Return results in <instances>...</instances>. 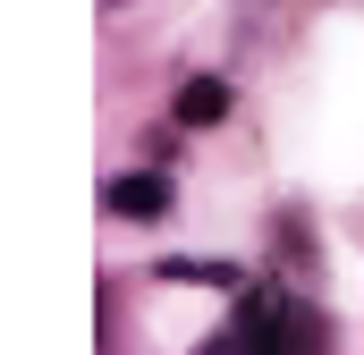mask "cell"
I'll return each mask as SVG.
<instances>
[{
	"label": "cell",
	"mask_w": 364,
	"mask_h": 355,
	"mask_svg": "<svg viewBox=\"0 0 364 355\" xmlns=\"http://www.w3.org/2000/svg\"><path fill=\"white\" fill-rule=\"evenodd\" d=\"M102 203H110L119 220H161V212H170V178L161 170H127V178L102 186Z\"/></svg>",
	"instance_id": "obj_1"
},
{
	"label": "cell",
	"mask_w": 364,
	"mask_h": 355,
	"mask_svg": "<svg viewBox=\"0 0 364 355\" xmlns=\"http://www.w3.org/2000/svg\"><path fill=\"white\" fill-rule=\"evenodd\" d=\"M229 119V85L220 77H186L178 85V127H220Z\"/></svg>",
	"instance_id": "obj_2"
}]
</instances>
